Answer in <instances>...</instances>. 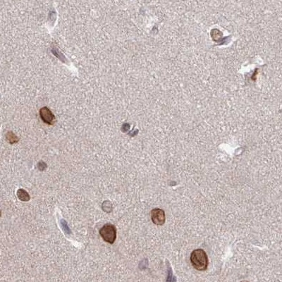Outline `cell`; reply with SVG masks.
Wrapping results in <instances>:
<instances>
[{
    "mask_svg": "<svg viewBox=\"0 0 282 282\" xmlns=\"http://www.w3.org/2000/svg\"><path fill=\"white\" fill-rule=\"evenodd\" d=\"M17 196L21 200H22V201H25V202L28 201V200H30V199H31V197H30L28 192H27L25 190L21 189V188L18 190Z\"/></svg>",
    "mask_w": 282,
    "mask_h": 282,
    "instance_id": "5b68a950",
    "label": "cell"
},
{
    "mask_svg": "<svg viewBox=\"0 0 282 282\" xmlns=\"http://www.w3.org/2000/svg\"><path fill=\"white\" fill-rule=\"evenodd\" d=\"M61 225L62 229L64 230V231L66 233V234H70V233H71V231H70V229L69 228V226H68V224L66 223V221H65L64 219H61Z\"/></svg>",
    "mask_w": 282,
    "mask_h": 282,
    "instance_id": "52a82bcc",
    "label": "cell"
},
{
    "mask_svg": "<svg viewBox=\"0 0 282 282\" xmlns=\"http://www.w3.org/2000/svg\"><path fill=\"white\" fill-rule=\"evenodd\" d=\"M100 234L106 242L113 244L116 238V228L112 224H105L100 230Z\"/></svg>",
    "mask_w": 282,
    "mask_h": 282,
    "instance_id": "7a4b0ae2",
    "label": "cell"
},
{
    "mask_svg": "<svg viewBox=\"0 0 282 282\" xmlns=\"http://www.w3.org/2000/svg\"><path fill=\"white\" fill-rule=\"evenodd\" d=\"M191 262L192 266L197 270L205 271L207 270L208 258L207 254L202 249H196L192 252Z\"/></svg>",
    "mask_w": 282,
    "mask_h": 282,
    "instance_id": "6da1fadb",
    "label": "cell"
},
{
    "mask_svg": "<svg viewBox=\"0 0 282 282\" xmlns=\"http://www.w3.org/2000/svg\"><path fill=\"white\" fill-rule=\"evenodd\" d=\"M37 167H38L39 170L44 171L46 169V167H47V165H46V164L44 163V162H40V163L38 164V165H37Z\"/></svg>",
    "mask_w": 282,
    "mask_h": 282,
    "instance_id": "ba28073f",
    "label": "cell"
},
{
    "mask_svg": "<svg viewBox=\"0 0 282 282\" xmlns=\"http://www.w3.org/2000/svg\"><path fill=\"white\" fill-rule=\"evenodd\" d=\"M40 114L42 121L46 124H50V125L53 124L55 121V116L47 107H42L40 111Z\"/></svg>",
    "mask_w": 282,
    "mask_h": 282,
    "instance_id": "277c9868",
    "label": "cell"
},
{
    "mask_svg": "<svg viewBox=\"0 0 282 282\" xmlns=\"http://www.w3.org/2000/svg\"><path fill=\"white\" fill-rule=\"evenodd\" d=\"M151 219L154 224L162 225L165 222V213L161 209H154L151 212Z\"/></svg>",
    "mask_w": 282,
    "mask_h": 282,
    "instance_id": "3957f363",
    "label": "cell"
},
{
    "mask_svg": "<svg viewBox=\"0 0 282 282\" xmlns=\"http://www.w3.org/2000/svg\"><path fill=\"white\" fill-rule=\"evenodd\" d=\"M7 138L8 141H9L10 143H12V144L18 142V138L16 137L12 132L8 133V134H7Z\"/></svg>",
    "mask_w": 282,
    "mask_h": 282,
    "instance_id": "8992f818",
    "label": "cell"
}]
</instances>
